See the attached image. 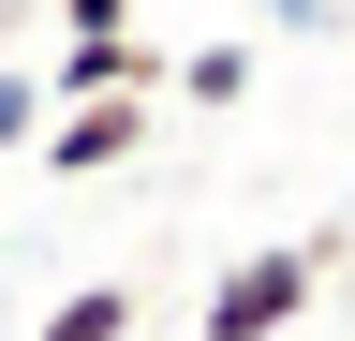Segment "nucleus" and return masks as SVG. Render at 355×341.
I'll return each instance as SVG.
<instances>
[{"label":"nucleus","mask_w":355,"mask_h":341,"mask_svg":"<svg viewBox=\"0 0 355 341\" xmlns=\"http://www.w3.org/2000/svg\"><path fill=\"white\" fill-rule=\"evenodd\" d=\"M133 326H148V312H133V282H74L30 341H133Z\"/></svg>","instance_id":"obj_4"},{"label":"nucleus","mask_w":355,"mask_h":341,"mask_svg":"<svg viewBox=\"0 0 355 341\" xmlns=\"http://www.w3.org/2000/svg\"><path fill=\"white\" fill-rule=\"evenodd\" d=\"M252 74H266V60L237 45V30H222V45H193V60H163V90H178V104H207V119H222V104H252Z\"/></svg>","instance_id":"obj_3"},{"label":"nucleus","mask_w":355,"mask_h":341,"mask_svg":"<svg viewBox=\"0 0 355 341\" xmlns=\"http://www.w3.org/2000/svg\"><path fill=\"white\" fill-rule=\"evenodd\" d=\"M266 30H340V0H266Z\"/></svg>","instance_id":"obj_7"},{"label":"nucleus","mask_w":355,"mask_h":341,"mask_svg":"<svg viewBox=\"0 0 355 341\" xmlns=\"http://www.w3.org/2000/svg\"><path fill=\"white\" fill-rule=\"evenodd\" d=\"M311 297H326V238H266L207 282V341H282V326H311Z\"/></svg>","instance_id":"obj_1"},{"label":"nucleus","mask_w":355,"mask_h":341,"mask_svg":"<svg viewBox=\"0 0 355 341\" xmlns=\"http://www.w3.org/2000/svg\"><path fill=\"white\" fill-rule=\"evenodd\" d=\"M30 149H44V178H119V163L148 149V104H60Z\"/></svg>","instance_id":"obj_2"},{"label":"nucleus","mask_w":355,"mask_h":341,"mask_svg":"<svg viewBox=\"0 0 355 341\" xmlns=\"http://www.w3.org/2000/svg\"><path fill=\"white\" fill-rule=\"evenodd\" d=\"M60 30L74 45H133V0H60Z\"/></svg>","instance_id":"obj_6"},{"label":"nucleus","mask_w":355,"mask_h":341,"mask_svg":"<svg viewBox=\"0 0 355 341\" xmlns=\"http://www.w3.org/2000/svg\"><path fill=\"white\" fill-rule=\"evenodd\" d=\"M30 134H44V74H0V163H15Z\"/></svg>","instance_id":"obj_5"}]
</instances>
